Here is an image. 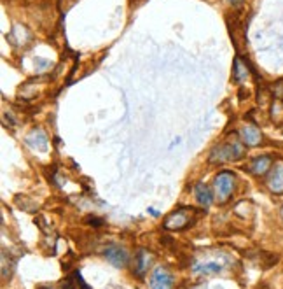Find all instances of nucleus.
<instances>
[{
    "mask_svg": "<svg viewBox=\"0 0 283 289\" xmlns=\"http://www.w3.org/2000/svg\"><path fill=\"white\" fill-rule=\"evenodd\" d=\"M245 156V147L239 142V139H232V141L226 142V144H221L212 151L210 154V161H231V159H239Z\"/></svg>",
    "mask_w": 283,
    "mask_h": 289,
    "instance_id": "obj_1",
    "label": "nucleus"
},
{
    "mask_svg": "<svg viewBox=\"0 0 283 289\" xmlns=\"http://www.w3.org/2000/svg\"><path fill=\"white\" fill-rule=\"evenodd\" d=\"M234 175L231 172H221L214 181V197L219 204H226L234 193Z\"/></svg>",
    "mask_w": 283,
    "mask_h": 289,
    "instance_id": "obj_2",
    "label": "nucleus"
},
{
    "mask_svg": "<svg viewBox=\"0 0 283 289\" xmlns=\"http://www.w3.org/2000/svg\"><path fill=\"white\" fill-rule=\"evenodd\" d=\"M194 214H196L194 209L182 207V209H178V211L171 212V214L165 219V224H163V226H165V230H184V228H187L192 222Z\"/></svg>",
    "mask_w": 283,
    "mask_h": 289,
    "instance_id": "obj_3",
    "label": "nucleus"
},
{
    "mask_svg": "<svg viewBox=\"0 0 283 289\" xmlns=\"http://www.w3.org/2000/svg\"><path fill=\"white\" fill-rule=\"evenodd\" d=\"M103 256H105V258H107V260L117 268L126 267V263H128V260H129L126 249L121 247V245H117V244H109L107 247L103 249Z\"/></svg>",
    "mask_w": 283,
    "mask_h": 289,
    "instance_id": "obj_4",
    "label": "nucleus"
},
{
    "mask_svg": "<svg viewBox=\"0 0 283 289\" xmlns=\"http://www.w3.org/2000/svg\"><path fill=\"white\" fill-rule=\"evenodd\" d=\"M151 289H173V277L166 268L158 267L151 274Z\"/></svg>",
    "mask_w": 283,
    "mask_h": 289,
    "instance_id": "obj_5",
    "label": "nucleus"
},
{
    "mask_svg": "<svg viewBox=\"0 0 283 289\" xmlns=\"http://www.w3.org/2000/svg\"><path fill=\"white\" fill-rule=\"evenodd\" d=\"M268 188L273 193H283V161H276L268 172Z\"/></svg>",
    "mask_w": 283,
    "mask_h": 289,
    "instance_id": "obj_6",
    "label": "nucleus"
},
{
    "mask_svg": "<svg viewBox=\"0 0 283 289\" xmlns=\"http://www.w3.org/2000/svg\"><path fill=\"white\" fill-rule=\"evenodd\" d=\"M239 135H241L243 144H246V145H259L262 141L261 130H259L255 125H245L241 128V132H239Z\"/></svg>",
    "mask_w": 283,
    "mask_h": 289,
    "instance_id": "obj_7",
    "label": "nucleus"
},
{
    "mask_svg": "<svg viewBox=\"0 0 283 289\" xmlns=\"http://www.w3.org/2000/svg\"><path fill=\"white\" fill-rule=\"evenodd\" d=\"M194 195H196V200L199 202V205H203L205 209H208L210 205H212V202H214V191H212L206 184H203V182L196 184Z\"/></svg>",
    "mask_w": 283,
    "mask_h": 289,
    "instance_id": "obj_8",
    "label": "nucleus"
},
{
    "mask_svg": "<svg viewBox=\"0 0 283 289\" xmlns=\"http://www.w3.org/2000/svg\"><path fill=\"white\" fill-rule=\"evenodd\" d=\"M273 165L275 163H273L271 156H259V158H255L254 161H252L250 170L254 175H266L269 170H271Z\"/></svg>",
    "mask_w": 283,
    "mask_h": 289,
    "instance_id": "obj_9",
    "label": "nucleus"
},
{
    "mask_svg": "<svg viewBox=\"0 0 283 289\" xmlns=\"http://www.w3.org/2000/svg\"><path fill=\"white\" fill-rule=\"evenodd\" d=\"M149 263H151V254L145 249H140L135 258V272L138 275H144L149 268Z\"/></svg>",
    "mask_w": 283,
    "mask_h": 289,
    "instance_id": "obj_10",
    "label": "nucleus"
},
{
    "mask_svg": "<svg viewBox=\"0 0 283 289\" xmlns=\"http://www.w3.org/2000/svg\"><path fill=\"white\" fill-rule=\"evenodd\" d=\"M269 116H271L275 125H283V100L282 98H275V100L271 102Z\"/></svg>",
    "mask_w": 283,
    "mask_h": 289,
    "instance_id": "obj_11",
    "label": "nucleus"
},
{
    "mask_svg": "<svg viewBox=\"0 0 283 289\" xmlns=\"http://www.w3.org/2000/svg\"><path fill=\"white\" fill-rule=\"evenodd\" d=\"M248 74H250V71H248L246 62H243L239 56H236V60H234V81L243 82L246 77H248Z\"/></svg>",
    "mask_w": 283,
    "mask_h": 289,
    "instance_id": "obj_12",
    "label": "nucleus"
},
{
    "mask_svg": "<svg viewBox=\"0 0 283 289\" xmlns=\"http://www.w3.org/2000/svg\"><path fill=\"white\" fill-rule=\"evenodd\" d=\"M222 270V265L219 263H198L194 265V272L198 274H217Z\"/></svg>",
    "mask_w": 283,
    "mask_h": 289,
    "instance_id": "obj_13",
    "label": "nucleus"
},
{
    "mask_svg": "<svg viewBox=\"0 0 283 289\" xmlns=\"http://www.w3.org/2000/svg\"><path fill=\"white\" fill-rule=\"evenodd\" d=\"M273 93H275L276 96H283V81L282 82H276L275 86H273Z\"/></svg>",
    "mask_w": 283,
    "mask_h": 289,
    "instance_id": "obj_14",
    "label": "nucleus"
},
{
    "mask_svg": "<svg viewBox=\"0 0 283 289\" xmlns=\"http://www.w3.org/2000/svg\"><path fill=\"white\" fill-rule=\"evenodd\" d=\"M229 2H231L232 5H236V4H239V2H241V0H229Z\"/></svg>",
    "mask_w": 283,
    "mask_h": 289,
    "instance_id": "obj_15",
    "label": "nucleus"
},
{
    "mask_svg": "<svg viewBox=\"0 0 283 289\" xmlns=\"http://www.w3.org/2000/svg\"><path fill=\"white\" fill-rule=\"evenodd\" d=\"M282 216H283V207H282Z\"/></svg>",
    "mask_w": 283,
    "mask_h": 289,
    "instance_id": "obj_16",
    "label": "nucleus"
}]
</instances>
